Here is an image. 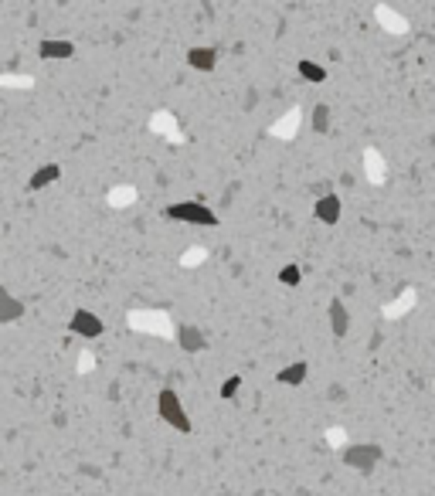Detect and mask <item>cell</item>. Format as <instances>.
Masks as SVG:
<instances>
[{
	"label": "cell",
	"instance_id": "6da1fadb",
	"mask_svg": "<svg viewBox=\"0 0 435 496\" xmlns=\"http://www.w3.org/2000/svg\"><path fill=\"white\" fill-rule=\"evenodd\" d=\"M171 221H180V225H197V228H214L218 225V214L201 204V201H177V204H167L164 211Z\"/></svg>",
	"mask_w": 435,
	"mask_h": 496
},
{
	"label": "cell",
	"instance_id": "7a4b0ae2",
	"mask_svg": "<svg viewBox=\"0 0 435 496\" xmlns=\"http://www.w3.org/2000/svg\"><path fill=\"white\" fill-rule=\"evenodd\" d=\"M157 415L167 421L171 428H177V432H190V415L184 411L177 391H171V388H164V391L157 395Z\"/></svg>",
	"mask_w": 435,
	"mask_h": 496
},
{
	"label": "cell",
	"instance_id": "3957f363",
	"mask_svg": "<svg viewBox=\"0 0 435 496\" xmlns=\"http://www.w3.org/2000/svg\"><path fill=\"white\" fill-rule=\"evenodd\" d=\"M343 462H347L350 469H357V473H371L381 462V445H374V442H367V445H350V449L343 452Z\"/></svg>",
	"mask_w": 435,
	"mask_h": 496
},
{
	"label": "cell",
	"instance_id": "277c9868",
	"mask_svg": "<svg viewBox=\"0 0 435 496\" xmlns=\"http://www.w3.org/2000/svg\"><path fill=\"white\" fill-rule=\"evenodd\" d=\"M130 326L133 330H143V333H157V337H167L171 330V316L167 313H130Z\"/></svg>",
	"mask_w": 435,
	"mask_h": 496
},
{
	"label": "cell",
	"instance_id": "5b68a950",
	"mask_svg": "<svg viewBox=\"0 0 435 496\" xmlns=\"http://www.w3.org/2000/svg\"><path fill=\"white\" fill-rule=\"evenodd\" d=\"M68 326H72V333L85 337V340L102 337V320L95 316L92 309H75V313H72V320H68Z\"/></svg>",
	"mask_w": 435,
	"mask_h": 496
},
{
	"label": "cell",
	"instance_id": "8992f818",
	"mask_svg": "<svg viewBox=\"0 0 435 496\" xmlns=\"http://www.w3.org/2000/svg\"><path fill=\"white\" fill-rule=\"evenodd\" d=\"M38 55L44 58V61H65V58L75 55V41L44 38V41H38Z\"/></svg>",
	"mask_w": 435,
	"mask_h": 496
},
{
	"label": "cell",
	"instance_id": "52a82bcc",
	"mask_svg": "<svg viewBox=\"0 0 435 496\" xmlns=\"http://www.w3.org/2000/svg\"><path fill=\"white\" fill-rule=\"evenodd\" d=\"M177 344H180V350H188V354H201L204 347H208V340H204V333H201V326H190V323H177Z\"/></svg>",
	"mask_w": 435,
	"mask_h": 496
},
{
	"label": "cell",
	"instance_id": "ba28073f",
	"mask_svg": "<svg viewBox=\"0 0 435 496\" xmlns=\"http://www.w3.org/2000/svg\"><path fill=\"white\" fill-rule=\"evenodd\" d=\"M20 316H24V303H20L7 286H0V326L14 323V320H20Z\"/></svg>",
	"mask_w": 435,
	"mask_h": 496
},
{
	"label": "cell",
	"instance_id": "9c48e42d",
	"mask_svg": "<svg viewBox=\"0 0 435 496\" xmlns=\"http://www.w3.org/2000/svg\"><path fill=\"white\" fill-rule=\"evenodd\" d=\"M188 65L194 72H214L218 68V51L208 48V44H197V48L188 51Z\"/></svg>",
	"mask_w": 435,
	"mask_h": 496
},
{
	"label": "cell",
	"instance_id": "30bf717a",
	"mask_svg": "<svg viewBox=\"0 0 435 496\" xmlns=\"http://www.w3.org/2000/svg\"><path fill=\"white\" fill-rule=\"evenodd\" d=\"M313 214H317V221H323V225H337L341 221V197L337 194H323L320 201H317V208H313Z\"/></svg>",
	"mask_w": 435,
	"mask_h": 496
},
{
	"label": "cell",
	"instance_id": "8fae6325",
	"mask_svg": "<svg viewBox=\"0 0 435 496\" xmlns=\"http://www.w3.org/2000/svg\"><path fill=\"white\" fill-rule=\"evenodd\" d=\"M326 316H330V330H333V337H347V330H350V313H347V306H343L341 299H330Z\"/></svg>",
	"mask_w": 435,
	"mask_h": 496
},
{
	"label": "cell",
	"instance_id": "7c38bea8",
	"mask_svg": "<svg viewBox=\"0 0 435 496\" xmlns=\"http://www.w3.org/2000/svg\"><path fill=\"white\" fill-rule=\"evenodd\" d=\"M58 177H61V167H58V163H41L38 170L27 177V187H31V191H44V187L58 184Z\"/></svg>",
	"mask_w": 435,
	"mask_h": 496
},
{
	"label": "cell",
	"instance_id": "4fadbf2b",
	"mask_svg": "<svg viewBox=\"0 0 435 496\" xmlns=\"http://www.w3.org/2000/svg\"><path fill=\"white\" fill-rule=\"evenodd\" d=\"M306 374H310V364H306V361H293V364H286V367H279L276 381L286 384V388H296V384L306 381Z\"/></svg>",
	"mask_w": 435,
	"mask_h": 496
},
{
	"label": "cell",
	"instance_id": "5bb4252c",
	"mask_svg": "<svg viewBox=\"0 0 435 496\" xmlns=\"http://www.w3.org/2000/svg\"><path fill=\"white\" fill-rule=\"evenodd\" d=\"M374 14H378V20H381V24H384V27H388V31H391V35H405V31H408V20H405V18H398V14H395V11H391V7H378Z\"/></svg>",
	"mask_w": 435,
	"mask_h": 496
},
{
	"label": "cell",
	"instance_id": "9a60e30c",
	"mask_svg": "<svg viewBox=\"0 0 435 496\" xmlns=\"http://www.w3.org/2000/svg\"><path fill=\"white\" fill-rule=\"evenodd\" d=\"M296 72H300V78H306V82H313V85H320V82H326V68H323V65H317V61H310V58H300V65H296Z\"/></svg>",
	"mask_w": 435,
	"mask_h": 496
},
{
	"label": "cell",
	"instance_id": "2e32d148",
	"mask_svg": "<svg viewBox=\"0 0 435 496\" xmlns=\"http://www.w3.org/2000/svg\"><path fill=\"white\" fill-rule=\"evenodd\" d=\"M300 279H303V268L296 266V262H289V266L279 268V283H283V286H300Z\"/></svg>",
	"mask_w": 435,
	"mask_h": 496
},
{
	"label": "cell",
	"instance_id": "e0dca14e",
	"mask_svg": "<svg viewBox=\"0 0 435 496\" xmlns=\"http://www.w3.org/2000/svg\"><path fill=\"white\" fill-rule=\"evenodd\" d=\"M238 388H242V378H238V374H231V378H225V384L218 388V398H221V401H231L235 395H238Z\"/></svg>",
	"mask_w": 435,
	"mask_h": 496
},
{
	"label": "cell",
	"instance_id": "ac0fdd59",
	"mask_svg": "<svg viewBox=\"0 0 435 496\" xmlns=\"http://www.w3.org/2000/svg\"><path fill=\"white\" fill-rule=\"evenodd\" d=\"M313 130H317V133H326V130H330V109H326V106H317V109H313Z\"/></svg>",
	"mask_w": 435,
	"mask_h": 496
},
{
	"label": "cell",
	"instance_id": "d6986e66",
	"mask_svg": "<svg viewBox=\"0 0 435 496\" xmlns=\"http://www.w3.org/2000/svg\"><path fill=\"white\" fill-rule=\"evenodd\" d=\"M296 123H300V113H289L283 123L276 126V136H283V140H293V130H296Z\"/></svg>",
	"mask_w": 435,
	"mask_h": 496
}]
</instances>
